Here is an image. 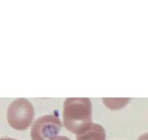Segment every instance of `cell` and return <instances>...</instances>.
<instances>
[{"instance_id":"obj_1","label":"cell","mask_w":148,"mask_h":140,"mask_svg":"<svg viewBox=\"0 0 148 140\" xmlns=\"http://www.w3.org/2000/svg\"><path fill=\"white\" fill-rule=\"evenodd\" d=\"M92 107L88 97H68L64 102L63 123L72 133L81 134L92 124Z\"/></svg>"},{"instance_id":"obj_2","label":"cell","mask_w":148,"mask_h":140,"mask_svg":"<svg viewBox=\"0 0 148 140\" xmlns=\"http://www.w3.org/2000/svg\"><path fill=\"white\" fill-rule=\"evenodd\" d=\"M35 115V110L27 99L14 100L7 109V122L9 126L16 130H25L31 126Z\"/></svg>"},{"instance_id":"obj_3","label":"cell","mask_w":148,"mask_h":140,"mask_svg":"<svg viewBox=\"0 0 148 140\" xmlns=\"http://www.w3.org/2000/svg\"><path fill=\"white\" fill-rule=\"evenodd\" d=\"M62 128V122L56 116L45 115L36 120L31 129L32 140H50L56 137Z\"/></svg>"},{"instance_id":"obj_4","label":"cell","mask_w":148,"mask_h":140,"mask_svg":"<svg viewBox=\"0 0 148 140\" xmlns=\"http://www.w3.org/2000/svg\"><path fill=\"white\" fill-rule=\"evenodd\" d=\"M76 140H106L105 128L99 124L92 123L86 131L76 135Z\"/></svg>"},{"instance_id":"obj_5","label":"cell","mask_w":148,"mask_h":140,"mask_svg":"<svg viewBox=\"0 0 148 140\" xmlns=\"http://www.w3.org/2000/svg\"><path fill=\"white\" fill-rule=\"evenodd\" d=\"M103 102L106 107L109 108L110 110L117 111L127 106L130 102V99L129 97H126V99L125 97H103Z\"/></svg>"},{"instance_id":"obj_6","label":"cell","mask_w":148,"mask_h":140,"mask_svg":"<svg viewBox=\"0 0 148 140\" xmlns=\"http://www.w3.org/2000/svg\"><path fill=\"white\" fill-rule=\"evenodd\" d=\"M50 140H71V139H70V138H68V137H66V136H59V135H57L56 137L51 138Z\"/></svg>"},{"instance_id":"obj_7","label":"cell","mask_w":148,"mask_h":140,"mask_svg":"<svg viewBox=\"0 0 148 140\" xmlns=\"http://www.w3.org/2000/svg\"><path fill=\"white\" fill-rule=\"evenodd\" d=\"M137 140H148V132L147 133H144V134H142V135H140Z\"/></svg>"},{"instance_id":"obj_8","label":"cell","mask_w":148,"mask_h":140,"mask_svg":"<svg viewBox=\"0 0 148 140\" xmlns=\"http://www.w3.org/2000/svg\"><path fill=\"white\" fill-rule=\"evenodd\" d=\"M0 140H17V139H14V138H10V137H1Z\"/></svg>"}]
</instances>
